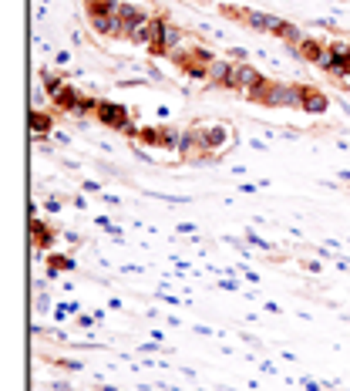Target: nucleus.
I'll return each instance as SVG.
<instances>
[{"instance_id": "13", "label": "nucleus", "mask_w": 350, "mask_h": 391, "mask_svg": "<svg viewBox=\"0 0 350 391\" xmlns=\"http://www.w3.org/2000/svg\"><path fill=\"white\" fill-rule=\"evenodd\" d=\"M118 17L125 21V27H128V34H131V27H138L148 14H145L142 7H135V4H121V7H118Z\"/></svg>"}, {"instance_id": "17", "label": "nucleus", "mask_w": 350, "mask_h": 391, "mask_svg": "<svg viewBox=\"0 0 350 391\" xmlns=\"http://www.w3.org/2000/svg\"><path fill=\"white\" fill-rule=\"evenodd\" d=\"M118 0H84V11H98V14H118Z\"/></svg>"}, {"instance_id": "7", "label": "nucleus", "mask_w": 350, "mask_h": 391, "mask_svg": "<svg viewBox=\"0 0 350 391\" xmlns=\"http://www.w3.org/2000/svg\"><path fill=\"white\" fill-rule=\"evenodd\" d=\"M233 78H236V65H229L226 58H216V61L209 65L206 85L209 88H233Z\"/></svg>"}, {"instance_id": "16", "label": "nucleus", "mask_w": 350, "mask_h": 391, "mask_svg": "<svg viewBox=\"0 0 350 391\" xmlns=\"http://www.w3.org/2000/svg\"><path fill=\"white\" fill-rule=\"evenodd\" d=\"M98 105H102V98H88V95H81V98H78V108H75V115H78V118L98 115Z\"/></svg>"}, {"instance_id": "8", "label": "nucleus", "mask_w": 350, "mask_h": 391, "mask_svg": "<svg viewBox=\"0 0 350 391\" xmlns=\"http://www.w3.org/2000/svg\"><path fill=\"white\" fill-rule=\"evenodd\" d=\"M300 108L310 112V115H324L327 108H330V98H327L317 85H303V92H300Z\"/></svg>"}, {"instance_id": "9", "label": "nucleus", "mask_w": 350, "mask_h": 391, "mask_svg": "<svg viewBox=\"0 0 350 391\" xmlns=\"http://www.w3.org/2000/svg\"><path fill=\"white\" fill-rule=\"evenodd\" d=\"M138 142L148 145H165V149H179L182 135L172 129H138Z\"/></svg>"}, {"instance_id": "4", "label": "nucleus", "mask_w": 350, "mask_h": 391, "mask_svg": "<svg viewBox=\"0 0 350 391\" xmlns=\"http://www.w3.org/2000/svg\"><path fill=\"white\" fill-rule=\"evenodd\" d=\"M98 122L102 125H108V129H115V132H125V135H135L138 139V129H135V122H131L128 115V108L125 105H115V102H102L98 105Z\"/></svg>"}, {"instance_id": "18", "label": "nucleus", "mask_w": 350, "mask_h": 391, "mask_svg": "<svg viewBox=\"0 0 350 391\" xmlns=\"http://www.w3.org/2000/svg\"><path fill=\"white\" fill-rule=\"evenodd\" d=\"M51 270H71V260H65V257H54V260H51Z\"/></svg>"}, {"instance_id": "6", "label": "nucleus", "mask_w": 350, "mask_h": 391, "mask_svg": "<svg viewBox=\"0 0 350 391\" xmlns=\"http://www.w3.org/2000/svg\"><path fill=\"white\" fill-rule=\"evenodd\" d=\"M88 14V24L94 27V34L102 38H128V27L118 14H98V11H84Z\"/></svg>"}, {"instance_id": "5", "label": "nucleus", "mask_w": 350, "mask_h": 391, "mask_svg": "<svg viewBox=\"0 0 350 391\" xmlns=\"http://www.w3.org/2000/svg\"><path fill=\"white\" fill-rule=\"evenodd\" d=\"M165 27H169V21H165L162 14H148L138 27H131L128 38L135 41V44H145V48L152 51V48H158V41H162V34H165Z\"/></svg>"}, {"instance_id": "1", "label": "nucleus", "mask_w": 350, "mask_h": 391, "mask_svg": "<svg viewBox=\"0 0 350 391\" xmlns=\"http://www.w3.org/2000/svg\"><path fill=\"white\" fill-rule=\"evenodd\" d=\"M300 92L303 85H286V81H263L260 88H253L246 95L249 102H260V105H270V108H300Z\"/></svg>"}, {"instance_id": "15", "label": "nucleus", "mask_w": 350, "mask_h": 391, "mask_svg": "<svg viewBox=\"0 0 350 391\" xmlns=\"http://www.w3.org/2000/svg\"><path fill=\"white\" fill-rule=\"evenodd\" d=\"M229 142V129L226 125H212V129H206V145H209V152L212 149H219V145Z\"/></svg>"}, {"instance_id": "3", "label": "nucleus", "mask_w": 350, "mask_h": 391, "mask_svg": "<svg viewBox=\"0 0 350 391\" xmlns=\"http://www.w3.org/2000/svg\"><path fill=\"white\" fill-rule=\"evenodd\" d=\"M172 58H175V65H179L185 75H192V78H202V81H206V75H209V65L216 61V54L202 51V48H179V51L172 54Z\"/></svg>"}, {"instance_id": "11", "label": "nucleus", "mask_w": 350, "mask_h": 391, "mask_svg": "<svg viewBox=\"0 0 350 391\" xmlns=\"http://www.w3.org/2000/svg\"><path fill=\"white\" fill-rule=\"evenodd\" d=\"M31 243H34V250H51V243H54L51 226L40 220H31Z\"/></svg>"}, {"instance_id": "2", "label": "nucleus", "mask_w": 350, "mask_h": 391, "mask_svg": "<svg viewBox=\"0 0 350 391\" xmlns=\"http://www.w3.org/2000/svg\"><path fill=\"white\" fill-rule=\"evenodd\" d=\"M40 81L48 85V95H51V102L58 112H67V115H75V108H78V98L81 92L75 85H67L65 78H58L54 71H40Z\"/></svg>"}, {"instance_id": "10", "label": "nucleus", "mask_w": 350, "mask_h": 391, "mask_svg": "<svg viewBox=\"0 0 350 391\" xmlns=\"http://www.w3.org/2000/svg\"><path fill=\"white\" fill-rule=\"evenodd\" d=\"M263 81H266V78H263V75H260V71H256L253 65H236V78H233V88H236V92L249 95L253 88H260Z\"/></svg>"}, {"instance_id": "12", "label": "nucleus", "mask_w": 350, "mask_h": 391, "mask_svg": "<svg viewBox=\"0 0 350 391\" xmlns=\"http://www.w3.org/2000/svg\"><path fill=\"white\" fill-rule=\"evenodd\" d=\"M324 48H327L324 41H317V38H310V34H307V38L300 41L293 51H297L303 61H313V65H317V61H320V54H324Z\"/></svg>"}, {"instance_id": "14", "label": "nucleus", "mask_w": 350, "mask_h": 391, "mask_svg": "<svg viewBox=\"0 0 350 391\" xmlns=\"http://www.w3.org/2000/svg\"><path fill=\"white\" fill-rule=\"evenodd\" d=\"M51 125H54L51 112H44V108H34V112H31V132H34V135H48Z\"/></svg>"}]
</instances>
